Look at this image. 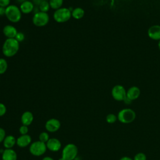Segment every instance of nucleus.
Returning a JSON list of instances; mask_svg holds the SVG:
<instances>
[{
  "instance_id": "20",
  "label": "nucleus",
  "mask_w": 160,
  "mask_h": 160,
  "mask_svg": "<svg viewBox=\"0 0 160 160\" xmlns=\"http://www.w3.org/2000/svg\"><path fill=\"white\" fill-rule=\"evenodd\" d=\"M49 3L51 9L57 10L62 8L63 0H49Z\"/></svg>"
},
{
  "instance_id": "29",
  "label": "nucleus",
  "mask_w": 160,
  "mask_h": 160,
  "mask_svg": "<svg viewBox=\"0 0 160 160\" xmlns=\"http://www.w3.org/2000/svg\"><path fill=\"white\" fill-rule=\"evenodd\" d=\"M11 0H0V7L6 8L10 5Z\"/></svg>"
},
{
  "instance_id": "3",
  "label": "nucleus",
  "mask_w": 160,
  "mask_h": 160,
  "mask_svg": "<svg viewBox=\"0 0 160 160\" xmlns=\"http://www.w3.org/2000/svg\"><path fill=\"white\" fill-rule=\"evenodd\" d=\"M118 120L123 124H129L133 122L136 117V114L131 108H124L118 112Z\"/></svg>"
},
{
  "instance_id": "16",
  "label": "nucleus",
  "mask_w": 160,
  "mask_h": 160,
  "mask_svg": "<svg viewBox=\"0 0 160 160\" xmlns=\"http://www.w3.org/2000/svg\"><path fill=\"white\" fill-rule=\"evenodd\" d=\"M18 155L12 149H5L2 153V160H17Z\"/></svg>"
},
{
  "instance_id": "18",
  "label": "nucleus",
  "mask_w": 160,
  "mask_h": 160,
  "mask_svg": "<svg viewBox=\"0 0 160 160\" xmlns=\"http://www.w3.org/2000/svg\"><path fill=\"white\" fill-rule=\"evenodd\" d=\"M3 145L6 149H12L16 144V139L12 135H8L3 141Z\"/></svg>"
},
{
  "instance_id": "35",
  "label": "nucleus",
  "mask_w": 160,
  "mask_h": 160,
  "mask_svg": "<svg viewBox=\"0 0 160 160\" xmlns=\"http://www.w3.org/2000/svg\"><path fill=\"white\" fill-rule=\"evenodd\" d=\"M42 160H54L53 158H52L51 157H49V156H46L44 158H42Z\"/></svg>"
},
{
  "instance_id": "19",
  "label": "nucleus",
  "mask_w": 160,
  "mask_h": 160,
  "mask_svg": "<svg viewBox=\"0 0 160 160\" xmlns=\"http://www.w3.org/2000/svg\"><path fill=\"white\" fill-rule=\"evenodd\" d=\"M84 16V11L82 8L78 7L71 11V17L75 19H81Z\"/></svg>"
},
{
  "instance_id": "8",
  "label": "nucleus",
  "mask_w": 160,
  "mask_h": 160,
  "mask_svg": "<svg viewBox=\"0 0 160 160\" xmlns=\"http://www.w3.org/2000/svg\"><path fill=\"white\" fill-rule=\"evenodd\" d=\"M111 95L114 100L123 101L126 98V90L123 86L117 84L112 88Z\"/></svg>"
},
{
  "instance_id": "13",
  "label": "nucleus",
  "mask_w": 160,
  "mask_h": 160,
  "mask_svg": "<svg viewBox=\"0 0 160 160\" xmlns=\"http://www.w3.org/2000/svg\"><path fill=\"white\" fill-rule=\"evenodd\" d=\"M141 94V90L137 86H131L126 91V97L132 101L137 99Z\"/></svg>"
},
{
  "instance_id": "6",
  "label": "nucleus",
  "mask_w": 160,
  "mask_h": 160,
  "mask_svg": "<svg viewBox=\"0 0 160 160\" xmlns=\"http://www.w3.org/2000/svg\"><path fill=\"white\" fill-rule=\"evenodd\" d=\"M47 149L46 143L40 141H34L29 145V152L34 156H41L43 155Z\"/></svg>"
},
{
  "instance_id": "14",
  "label": "nucleus",
  "mask_w": 160,
  "mask_h": 160,
  "mask_svg": "<svg viewBox=\"0 0 160 160\" xmlns=\"http://www.w3.org/2000/svg\"><path fill=\"white\" fill-rule=\"evenodd\" d=\"M18 32L16 28L11 24L6 25L2 29V32L7 38H15Z\"/></svg>"
},
{
  "instance_id": "26",
  "label": "nucleus",
  "mask_w": 160,
  "mask_h": 160,
  "mask_svg": "<svg viewBox=\"0 0 160 160\" xmlns=\"http://www.w3.org/2000/svg\"><path fill=\"white\" fill-rule=\"evenodd\" d=\"M29 129H28V126H25V125H22L21 126H20L19 129V133L21 135H24V134H27L28 132Z\"/></svg>"
},
{
  "instance_id": "12",
  "label": "nucleus",
  "mask_w": 160,
  "mask_h": 160,
  "mask_svg": "<svg viewBox=\"0 0 160 160\" xmlns=\"http://www.w3.org/2000/svg\"><path fill=\"white\" fill-rule=\"evenodd\" d=\"M32 138L29 134L21 135L16 139V144L20 148H25L29 146L32 142Z\"/></svg>"
},
{
  "instance_id": "9",
  "label": "nucleus",
  "mask_w": 160,
  "mask_h": 160,
  "mask_svg": "<svg viewBox=\"0 0 160 160\" xmlns=\"http://www.w3.org/2000/svg\"><path fill=\"white\" fill-rule=\"evenodd\" d=\"M61 127L60 121L55 118L48 119L45 124L46 129L50 132H54L58 131Z\"/></svg>"
},
{
  "instance_id": "23",
  "label": "nucleus",
  "mask_w": 160,
  "mask_h": 160,
  "mask_svg": "<svg viewBox=\"0 0 160 160\" xmlns=\"http://www.w3.org/2000/svg\"><path fill=\"white\" fill-rule=\"evenodd\" d=\"M118 119V116H116L113 113L108 114L106 117V121L109 124H113Z\"/></svg>"
},
{
  "instance_id": "24",
  "label": "nucleus",
  "mask_w": 160,
  "mask_h": 160,
  "mask_svg": "<svg viewBox=\"0 0 160 160\" xmlns=\"http://www.w3.org/2000/svg\"><path fill=\"white\" fill-rule=\"evenodd\" d=\"M49 139V134L47 132H42L39 135V141L46 143L48 141Z\"/></svg>"
},
{
  "instance_id": "30",
  "label": "nucleus",
  "mask_w": 160,
  "mask_h": 160,
  "mask_svg": "<svg viewBox=\"0 0 160 160\" xmlns=\"http://www.w3.org/2000/svg\"><path fill=\"white\" fill-rule=\"evenodd\" d=\"M6 131L5 130L2 128H0V143L3 142L5 137H6Z\"/></svg>"
},
{
  "instance_id": "32",
  "label": "nucleus",
  "mask_w": 160,
  "mask_h": 160,
  "mask_svg": "<svg viewBox=\"0 0 160 160\" xmlns=\"http://www.w3.org/2000/svg\"><path fill=\"white\" fill-rule=\"evenodd\" d=\"M5 12H6V8L0 7V16H5Z\"/></svg>"
},
{
  "instance_id": "7",
  "label": "nucleus",
  "mask_w": 160,
  "mask_h": 160,
  "mask_svg": "<svg viewBox=\"0 0 160 160\" xmlns=\"http://www.w3.org/2000/svg\"><path fill=\"white\" fill-rule=\"evenodd\" d=\"M32 23L37 27H43L48 24L49 21V16L47 12H38L34 14L32 19Z\"/></svg>"
},
{
  "instance_id": "22",
  "label": "nucleus",
  "mask_w": 160,
  "mask_h": 160,
  "mask_svg": "<svg viewBox=\"0 0 160 160\" xmlns=\"http://www.w3.org/2000/svg\"><path fill=\"white\" fill-rule=\"evenodd\" d=\"M39 11L41 12H48V11L49 10V9L51 8L49 1H46L42 2L39 6H38Z\"/></svg>"
},
{
  "instance_id": "2",
  "label": "nucleus",
  "mask_w": 160,
  "mask_h": 160,
  "mask_svg": "<svg viewBox=\"0 0 160 160\" xmlns=\"http://www.w3.org/2000/svg\"><path fill=\"white\" fill-rule=\"evenodd\" d=\"M5 16L11 22H18L22 17V12L19 7L14 4H10L6 8Z\"/></svg>"
},
{
  "instance_id": "25",
  "label": "nucleus",
  "mask_w": 160,
  "mask_h": 160,
  "mask_svg": "<svg viewBox=\"0 0 160 160\" xmlns=\"http://www.w3.org/2000/svg\"><path fill=\"white\" fill-rule=\"evenodd\" d=\"M134 160H147L146 155L143 152H138L134 157Z\"/></svg>"
},
{
  "instance_id": "33",
  "label": "nucleus",
  "mask_w": 160,
  "mask_h": 160,
  "mask_svg": "<svg viewBox=\"0 0 160 160\" xmlns=\"http://www.w3.org/2000/svg\"><path fill=\"white\" fill-rule=\"evenodd\" d=\"M119 160H134V159L129 156H123Z\"/></svg>"
},
{
  "instance_id": "10",
  "label": "nucleus",
  "mask_w": 160,
  "mask_h": 160,
  "mask_svg": "<svg viewBox=\"0 0 160 160\" xmlns=\"http://www.w3.org/2000/svg\"><path fill=\"white\" fill-rule=\"evenodd\" d=\"M47 149L52 152H57L61 148V141L55 138H49L48 142L46 143Z\"/></svg>"
},
{
  "instance_id": "34",
  "label": "nucleus",
  "mask_w": 160,
  "mask_h": 160,
  "mask_svg": "<svg viewBox=\"0 0 160 160\" xmlns=\"http://www.w3.org/2000/svg\"><path fill=\"white\" fill-rule=\"evenodd\" d=\"M123 101L124 102V103H126V104H131V102H132V101L130 100L129 99H128L127 97L125 98V99H124Z\"/></svg>"
},
{
  "instance_id": "36",
  "label": "nucleus",
  "mask_w": 160,
  "mask_h": 160,
  "mask_svg": "<svg viewBox=\"0 0 160 160\" xmlns=\"http://www.w3.org/2000/svg\"><path fill=\"white\" fill-rule=\"evenodd\" d=\"M28 1V0H16V1H18V2H19L21 4L23 2H24V1Z\"/></svg>"
},
{
  "instance_id": "27",
  "label": "nucleus",
  "mask_w": 160,
  "mask_h": 160,
  "mask_svg": "<svg viewBox=\"0 0 160 160\" xmlns=\"http://www.w3.org/2000/svg\"><path fill=\"white\" fill-rule=\"evenodd\" d=\"M15 39L19 42H22L24 39H25V36L24 34V33H22V32H18L16 37H15Z\"/></svg>"
},
{
  "instance_id": "31",
  "label": "nucleus",
  "mask_w": 160,
  "mask_h": 160,
  "mask_svg": "<svg viewBox=\"0 0 160 160\" xmlns=\"http://www.w3.org/2000/svg\"><path fill=\"white\" fill-rule=\"evenodd\" d=\"M46 1H48V0H32V2L34 4V6H39L42 2Z\"/></svg>"
},
{
  "instance_id": "17",
  "label": "nucleus",
  "mask_w": 160,
  "mask_h": 160,
  "mask_svg": "<svg viewBox=\"0 0 160 160\" xmlns=\"http://www.w3.org/2000/svg\"><path fill=\"white\" fill-rule=\"evenodd\" d=\"M33 119H34L33 114L29 111L24 112L21 117V121L22 125H25L27 126H29L32 122Z\"/></svg>"
},
{
  "instance_id": "5",
  "label": "nucleus",
  "mask_w": 160,
  "mask_h": 160,
  "mask_svg": "<svg viewBox=\"0 0 160 160\" xmlns=\"http://www.w3.org/2000/svg\"><path fill=\"white\" fill-rule=\"evenodd\" d=\"M78 152V149L76 145L72 143L67 144L62 149V156L65 160H74Z\"/></svg>"
},
{
  "instance_id": "4",
  "label": "nucleus",
  "mask_w": 160,
  "mask_h": 160,
  "mask_svg": "<svg viewBox=\"0 0 160 160\" xmlns=\"http://www.w3.org/2000/svg\"><path fill=\"white\" fill-rule=\"evenodd\" d=\"M71 18V11L69 8H61L55 10L53 14V18L54 21L59 23L66 22Z\"/></svg>"
},
{
  "instance_id": "15",
  "label": "nucleus",
  "mask_w": 160,
  "mask_h": 160,
  "mask_svg": "<svg viewBox=\"0 0 160 160\" xmlns=\"http://www.w3.org/2000/svg\"><path fill=\"white\" fill-rule=\"evenodd\" d=\"M34 8V4L32 3V1H26L22 2L20 4L19 9L22 12V14H28L32 12Z\"/></svg>"
},
{
  "instance_id": "28",
  "label": "nucleus",
  "mask_w": 160,
  "mask_h": 160,
  "mask_svg": "<svg viewBox=\"0 0 160 160\" xmlns=\"http://www.w3.org/2000/svg\"><path fill=\"white\" fill-rule=\"evenodd\" d=\"M7 111V108L6 106L0 102V117L3 116Z\"/></svg>"
},
{
  "instance_id": "38",
  "label": "nucleus",
  "mask_w": 160,
  "mask_h": 160,
  "mask_svg": "<svg viewBox=\"0 0 160 160\" xmlns=\"http://www.w3.org/2000/svg\"><path fill=\"white\" fill-rule=\"evenodd\" d=\"M58 160H65V159H64L62 157H61V158H59Z\"/></svg>"
},
{
  "instance_id": "1",
  "label": "nucleus",
  "mask_w": 160,
  "mask_h": 160,
  "mask_svg": "<svg viewBox=\"0 0 160 160\" xmlns=\"http://www.w3.org/2000/svg\"><path fill=\"white\" fill-rule=\"evenodd\" d=\"M19 49V42L15 38H7L2 47V53L7 58H11L15 56Z\"/></svg>"
},
{
  "instance_id": "21",
  "label": "nucleus",
  "mask_w": 160,
  "mask_h": 160,
  "mask_svg": "<svg viewBox=\"0 0 160 160\" xmlns=\"http://www.w3.org/2000/svg\"><path fill=\"white\" fill-rule=\"evenodd\" d=\"M8 64L7 61L4 58H0V75L6 72L8 69Z\"/></svg>"
},
{
  "instance_id": "37",
  "label": "nucleus",
  "mask_w": 160,
  "mask_h": 160,
  "mask_svg": "<svg viewBox=\"0 0 160 160\" xmlns=\"http://www.w3.org/2000/svg\"><path fill=\"white\" fill-rule=\"evenodd\" d=\"M158 48H159V49L160 50V41H159V42H158Z\"/></svg>"
},
{
  "instance_id": "11",
  "label": "nucleus",
  "mask_w": 160,
  "mask_h": 160,
  "mask_svg": "<svg viewBox=\"0 0 160 160\" xmlns=\"http://www.w3.org/2000/svg\"><path fill=\"white\" fill-rule=\"evenodd\" d=\"M148 37L154 41H160V25H152L148 30Z\"/></svg>"
}]
</instances>
